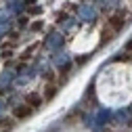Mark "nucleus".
I'll return each mask as SVG.
<instances>
[{
    "mask_svg": "<svg viewBox=\"0 0 132 132\" xmlns=\"http://www.w3.org/2000/svg\"><path fill=\"white\" fill-rule=\"evenodd\" d=\"M128 21V15H124V11H118V13H113L109 15V19H107V25L113 29V31H120L124 27V23Z\"/></svg>",
    "mask_w": 132,
    "mask_h": 132,
    "instance_id": "f257e3e1",
    "label": "nucleus"
},
{
    "mask_svg": "<svg viewBox=\"0 0 132 132\" xmlns=\"http://www.w3.org/2000/svg\"><path fill=\"white\" fill-rule=\"evenodd\" d=\"M34 115V109H31L29 105H17L13 109V120H27V118H31Z\"/></svg>",
    "mask_w": 132,
    "mask_h": 132,
    "instance_id": "f03ea898",
    "label": "nucleus"
},
{
    "mask_svg": "<svg viewBox=\"0 0 132 132\" xmlns=\"http://www.w3.org/2000/svg\"><path fill=\"white\" fill-rule=\"evenodd\" d=\"M42 103H44V98H42L40 92H27V94H25V105H29L34 111H36Z\"/></svg>",
    "mask_w": 132,
    "mask_h": 132,
    "instance_id": "7ed1b4c3",
    "label": "nucleus"
},
{
    "mask_svg": "<svg viewBox=\"0 0 132 132\" xmlns=\"http://www.w3.org/2000/svg\"><path fill=\"white\" fill-rule=\"evenodd\" d=\"M15 128V120L13 118H0V132L2 130H13Z\"/></svg>",
    "mask_w": 132,
    "mask_h": 132,
    "instance_id": "20e7f679",
    "label": "nucleus"
},
{
    "mask_svg": "<svg viewBox=\"0 0 132 132\" xmlns=\"http://www.w3.org/2000/svg\"><path fill=\"white\" fill-rule=\"evenodd\" d=\"M126 51H128V53H130V55H132V40H130V42H128V44H126Z\"/></svg>",
    "mask_w": 132,
    "mask_h": 132,
    "instance_id": "39448f33",
    "label": "nucleus"
}]
</instances>
